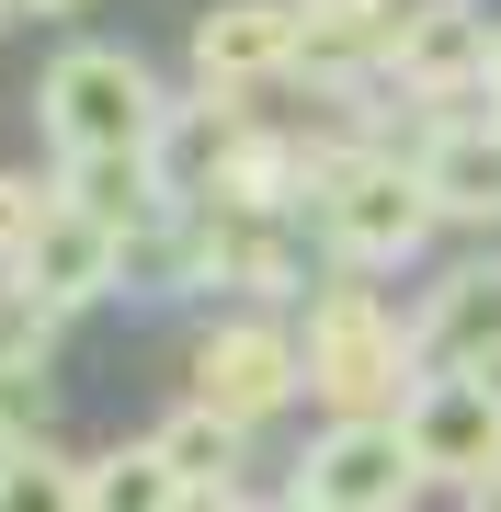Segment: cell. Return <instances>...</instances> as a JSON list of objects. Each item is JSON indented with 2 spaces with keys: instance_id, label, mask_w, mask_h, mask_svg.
I'll return each instance as SVG.
<instances>
[{
  "instance_id": "obj_1",
  "label": "cell",
  "mask_w": 501,
  "mask_h": 512,
  "mask_svg": "<svg viewBox=\"0 0 501 512\" xmlns=\"http://www.w3.org/2000/svg\"><path fill=\"white\" fill-rule=\"evenodd\" d=\"M297 353H308V399H331V421H399L410 387H422V330L410 308H388L365 274L319 285L297 308Z\"/></svg>"
},
{
  "instance_id": "obj_2",
  "label": "cell",
  "mask_w": 501,
  "mask_h": 512,
  "mask_svg": "<svg viewBox=\"0 0 501 512\" xmlns=\"http://www.w3.org/2000/svg\"><path fill=\"white\" fill-rule=\"evenodd\" d=\"M35 126L57 137V160H160L171 92L149 80V57H126V46H69L35 80Z\"/></svg>"
},
{
  "instance_id": "obj_3",
  "label": "cell",
  "mask_w": 501,
  "mask_h": 512,
  "mask_svg": "<svg viewBox=\"0 0 501 512\" xmlns=\"http://www.w3.org/2000/svg\"><path fill=\"white\" fill-rule=\"evenodd\" d=\"M308 217H319V239H331V262H342V274H365V285L399 274V262L445 228V217H433V194H422V171H410V148H342Z\"/></svg>"
},
{
  "instance_id": "obj_4",
  "label": "cell",
  "mask_w": 501,
  "mask_h": 512,
  "mask_svg": "<svg viewBox=\"0 0 501 512\" xmlns=\"http://www.w3.org/2000/svg\"><path fill=\"white\" fill-rule=\"evenodd\" d=\"M297 387H308V353H297V330H285V319L228 308V319L194 330V410H217V421H240V433H262L274 410H297Z\"/></svg>"
},
{
  "instance_id": "obj_5",
  "label": "cell",
  "mask_w": 501,
  "mask_h": 512,
  "mask_svg": "<svg viewBox=\"0 0 501 512\" xmlns=\"http://www.w3.org/2000/svg\"><path fill=\"white\" fill-rule=\"evenodd\" d=\"M490 69H501V23L479 12V0H410L388 57H376V80L388 92H410L422 114H456L467 92L490 103Z\"/></svg>"
},
{
  "instance_id": "obj_6",
  "label": "cell",
  "mask_w": 501,
  "mask_h": 512,
  "mask_svg": "<svg viewBox=\"0 0 501 512\" xmlns=\"http://www.w3.org/2000/svg\"><path fill=\"white\" fill-rule=\"evenodd\" d=\"M399 444H410V467H422L433 490H467V501H479L490 478H501V399H490L479 376H422L410 410H399Z\"/></svg>"
},
{
  "instance_id": "obj_7",
  "label": "cell",
  "mask_w": 501,
  "mask_h": 512,
  "mask_svg": "<svg viewBox=\"0 0 501 512\" xmlns=\"http://www.w3.org/2000/svg\"><path fill=\"white\" fill-rule=\"evenodd\" d=\"M297 490H308L319 512H410L433 478L410 467L399 421H331V433L297 456Z\"/></svg>"
},
{
  "instance_id": "obj_8",
  "label": "cell",
  "mask_w": 501,
  "mask_h": 512,
  "mask_svg": "<svg viewBox=\"0 0 501 512\" xmlns=\"http://www.w3.org/2000/svg\"><path fill=\"white\" fill-rule=\"evenodd\" d=\"M262 80H297V12H285V0H217V12L194 23V92L240 103Z\"/></svg>"
},
{
  "instance_id": "obj_9",
  "label": "cell",
  "mask_w": 501,
  "mask_h": 512,
  "mask_svg": "<svg viewBox=\"0 0 501 512\" xmlns=\"http://www.w3.org/2000/svg\"><path fill=\"white\" fill-rule=\"evenodd\" d=\"M126 251L137 239L126 228H103V217H80V205H46V228L23 239V262H12V285L35 296V308H92V296H114V274H126Z\"/></svg>"
},
{
  "instance_id": "obj_10",
  "label": "cell",
  "mask_w": 501,
  "mask_h": 512,
  "mask_svg": "<svg viewBox=\"0 0 501 512\" xmlns=\"http://www.w3.org/2000/svg\"><path fill=\"white\" fill-rule=\"evenodd\" d=\"M171 251H183L194 285H228V296H285V285H297V239H285V217H217V205H183V217H171Z\"/></svg>"
},
{
  "instance_id": "obj_11",
  "label": "cell",
  "mask_w": 501,
  "mask_h": 512,
  "mask_svg": "<svg viewBox=\"0 0 501 512\" xmlns=\"http://www.w3.org/2000/svg\"><path fill=\"white\" fill-rule=\"evenodd\" d=\"M410 330H422V365L433 376H490L501 365V251L433 274L422 308H410Z\"/></svg>"
},
{
  "instance_id": "obj_12",
  "label": "cell",
  "mask_w": 501,
  "mask_h": 512,
  "mask_svg": "<svg viewBox=\"0 0 501 512\" xmlns=\"http://www.w3.org/2000/svg\"><path fill=\"white\" fill-rule=\"evenodd\" d=\"M410 171H422V194H433L445 228H490L501 217V126H490V103L479 114H433L422 148H410Z\"/></svg>"
},
{
  "instance_id": "obj_13",
  "label": "cell",
  "mask_w": 501,
  "mask_h": 512,
  "mask_svg": "<svg viewBox=\"0 0 501 512\" xmlns=\"http://www.w3.org/2000/svg\"><path fill=\"white\" fill-rule=\"evenodd\" d=\"M57 205H80V217H103V228H126V239L183 217V194H171L160 160H57Z\"/></svg>"
},
{
  "instance_id": "obj_14",
  "label": "cell",
  "mask_w": 501,
  "mask_h": 512,
  "mask_svg": "<svg viewBox=\"0 0 501 512\" xmlns=\"http://www.w3.org/2000/svg\"><path fill=\"white\" fill-rule=\"evenodd\" d=\"M80 512H194V490L171 478L160 444H114V456L80 467Z\"/></svg>"
},
{
  "instance_id": "obj_15",
  "label": "cell",
  "mask_w": 501,
  "mask_h": 512,
  "mask_svg": "<svg viewBox=\"0 0 501 512\" xmlns=\"http://www.w3.org/2000/svg\"><path fill=\"white\" fill-rule=\"evenodd\" d=\"M149 444L171 456V478H183V490L205 501V490H240V444H251V433H240V421H217V410H194V399H183V410H171V421H160Z\"/></svg>"
},
{
  "instance_id": "obj_16",
  "label": "cell",
  "mask_w": 501,
  "mask_h": 512,
  "mask_svg": "<svg viewBox=\"0 0 501 512\" xmlns=\"http://www.w3.org/2000/svg\"><path fill=\"white\" fill-rule=\"evenodd\" d=\"M0 512H80V467L57 456V444L12 433L0 444Z\"/></svg>"
},
{
  "instance_id": "obj_17",
  "label": "cell",
  "mask_w": 501,
  "mask_h": 512,
  "mask_svg": "<svg viewBox=\"0 0 501 512\" xmlns=\"http://www.w3.org/2000/svg\"><path fill=\"white\" fill-rule=\"evenodd\" d=\"M46 353H57V308H35V296L0 274V387H35Z\"/></svg>"
},
{
  "instance_id": "obj_18",
  "label": "cell",
  "mask_w": 501,
  "mask_h": 512,
  "mask_svg": "<svg viewBox=\"0 0 501 512\" xmlns=\"http://www.w3.org/2000/svg\"><path fill=\"white\" fill-rule=\"evenodd\" d=\"M46 205H57V183H23V171H0V274H12L23 239L46 228Z\"/></svg>"
},
{
  "instance_id": "obj_19",
  "label": "cell",
  "mask_w": 501,
  "mask_h": 512,
  "mask_svg": "<svg viewBox=\"0 0 501 512\" xmlns=\"http://www.w3.org/2000/svg\"><path fill=\"white\" fill-rule=\"evenodd\" d=\"M12 12H35V23H57V12H80V0H0V23Z\"/></svg>"
},
{
  "instance_id": "obj_20",
  "label": "cell",
  "mask_w": 501,
  "mask_h": 512,
  "mask_svg": "<svg viewBox=\"0 0 501 512\" xmlns=\"http://www.w3.org/2000/svg\"><path fill=\"white\" fill-rule=\"evenodd\" d=\"M251 512H319V501H308V490H285V501H251Z\"/></svg>"
},
{
  "instance_id": "obj_21",
  "label": "cell",
  "mask_w": 501,
  "mask_h": 512,
  "mask_svg": "<svg viewBox=\"0 0 501 512\" xmlns=\"http://www.w3.org/2000/svg\"><path fill=\"white\" fill-rule=\"evenodd\" d=\"M467 512H501V478H490V490H479V501H467Z\"/></svg>"
},
{
  "instance_id": "obj_22",
  "label": "cell",
  "mask_w": 501,
  "mask_h": 512,
  "mask_svg": "<svg viewBox=\"0 0 501 512\" xmlns=\"http://www.w3.org/2000/svg\"><path fill=\"white\" fill-rule=\"evenodd\" d=\"M490 126H501V69H490Z\"/></svg>"
}]
</instances>
